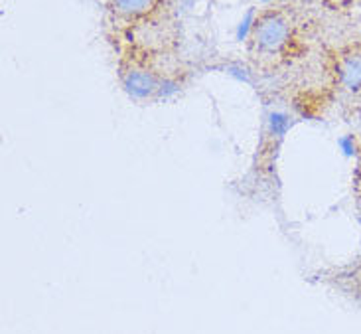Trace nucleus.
Here are the masks:
<instances>
[{
  "label": "nucleus",
  "instance_id": "1",
  "mask_svg": "<svg viewBox=\"0 0 361 334\" xmlns=\"http://www.w3.org/2000/svg\"><path fill=\"white\" fill-rule=\"evenodd\" d=\"M296 46V30L283 8L263 10L251 30V54L261 59H283Z\"/></svg>",
  "mask_w": 361,
  "mask_h": 334
},
{
  "label": "nucleus",
  "instance_id": "2",
  "mask_svg": "<svg viewBox=\"0 0 361 334\" xmlns=\"http://www.w3.org/2000/svg\"><path fill=\"white\" fill-rule=\"evenodd\" d=\"M338 83L350 93L361 91V42L343 48L336 58Z\"/></svg>",
  "mask_w": 361,
  "mask_h": 334
},
{
  "label": "nucleus",
  "instance_id": "3",
  "mask_svg": "<svg viewBox=\"0 0 361 334\" xmlns=\"http://www.w3.org/2000/svg\"><path fill=\"white\" fill-rule=\"evenodd\" d=\"M160 0H111L109 10L115 14V18L128 22V24H138L147 22L152 14H157Z\"/></svg>",
  "mask_w": 361,
  "mask_h": 334
},
{
  "label": "nucleus",
  "instance_id": "4",
  "mask_svg": "<svg viewBox=\"0 0 361 334\" xmlns=\"http://www.w3.org/2000/svg\"><path fill=\"white\" fill-rule=\"evenodd\" d=\"M123 85L127 89L128 93L133 97L145 99L154 95L158 89H160V83H158V78L148 71V69H128L127 73L123 76Z\"/></svg>",
  "mask_w": 361,
  "mask_h": 334
},
{
  "label": "nucleus",
  "instance_id": "5",
  "mask_svg": "<svg viewBox=\"0 0 361 334\" xmlns=\"http://www.w3.org/2000/svg\"><path fill=\"white\" fill-rule=\"evenodd\" d=\"M360 281H361V275H360Z\"/></svg>",
  "mask_w": 361,
  "mask_h": 334
}]
</instances>
